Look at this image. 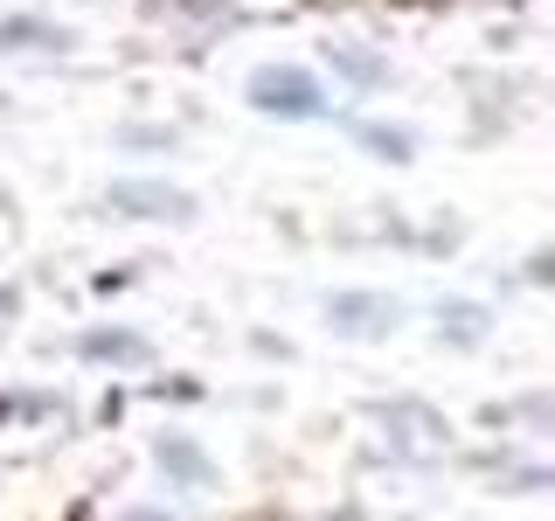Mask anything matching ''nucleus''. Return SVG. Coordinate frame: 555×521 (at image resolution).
Segmentation results:
<instances>
[{
  "instance_id": "39448f33",
  "label": "nucleus",
  "mask_w": 555,
  "mask_h": 521,
  "mask_svg": "<svg viewBox=\"0 0 555 521\" xmlns=\"http://www.w3.org/2000/svg\"><path fill=\"white\" fill-rule=\"evenodd\" d=\"M361 139H369V153H389V161H410V139H403V132H382V126H369Z\"/></svg>"
},
{
  "instance_id": "20e7f679",
  "label": "nucleus",
  "mask_w": 555,
  "mask_h": 521,
  "mask_svg": "<svg viewBox=\"0 0 555 521\" xmlns=\"http://www.w3.org/2000/svg\"><path fill=\"white\" fill-rule=\"evenodd\" d=\"M118 208H139V216H167L173 208V216H181L188 202H160V188H118Z\"/></svg>"
},
{
  "instance_id": "1a4fd4ad",
  "label": "nucleus",
  "mask_w": 555,
  "mask_h": 521,
  "mask_svg": "<svg viewBox=\"0 0 555 521\" xmlns=\"http://www.w3.org/2000/svg\"><path fill=\"white\" fill-rule=\"evenodd\" d=\"M132 521H167V514H132Z\"/></svg>"
},
{
  "instance_id": "7ed1b4c3",
  "label": "nucleus",
  "mask_w": 555,
  "mask_h": 521,
  "mask_svg": "<svg viewBox=\"0 0 555 521\" xmlns=\"http://www.w3.org/2000/svg\"><path fill=\"white\" fill-rule=\"evenodd\" d=\"M160 466H173V480H181V486H208V459L188 439H160Z\"/></svg>"
},
{
  "instance_id": "0eeeda50",
  "label": "nucleus",
  "mask_w": 555,
  "mask_h": 521,
  "mask_svg": "<svg viewBox=\"0 0 555 521\" xmlns=\"http://www.w3.org/2000/svg\"><path fill=\"white\" fill-rule=\"evenodd\" d=\"M334 63L347 69V77H361V84H375L382 69H375V56H361V49H334Z\"/></svg>"
},
{
  "instance_id": "6e6552de",
  "label": "nucleus",
  "mask_w": 555,
  "mask_h": 521,
  "mask_svg": "<svg viewBox=\"0 0 555 521\" xmlns=\"http://www.w3.org/2000/svg\"><path fill=\"white\" fill-rule=\"evenodd\" d=\"M438 327H444V334H459V341H473L479 334V313H459V306H451V313H438Z\"/></svg>"
},
{
  "instance_id": "f03ea898",
  "label": "nucleus",
  "mask_w": 555,
  "mask_h": 521,
  "mask_svg": "<svg viewBox=\"0 0 555 521\" xmlns=\"http://www.w3.org/2000/svg\"><path fill=\"white\" fill-rule=\"evenodd\" d=\"M326 327H334V334H389L396 300H382V292H340V300L326 306Z\"/></svg>"
},
{
  "instance_id": "423d86ee",
  "label": "nucleus",
  "mask_w": 555,
  "mask_h": 521,
  "mask_svg": "<svg viewBox=\"0 0 555 521\" xmlns=\"http://www.w3.org/2000/svg\"><path fill=\"white\" fill-rule=\"evenodd\" d=\"M83 355H139L132 334H83Z\"/></svg>"
},
{
  "instance_id": "f257e3e1",
  "label": "nucleus",
  "mask_w": 555,
  "mask_h": 521,
  "mask_svg": "<svg viewBox=\"0 0 555 521\" xmlns=\"http://www.w3.org/2000/svg\"><path fill=\"white\" fill-rule=\"evenodd\" d=\"M250 104H264V112H278V118H312V112H326L320 84H312L306 69H257Z\"/></svg>"
}]
</instances>
